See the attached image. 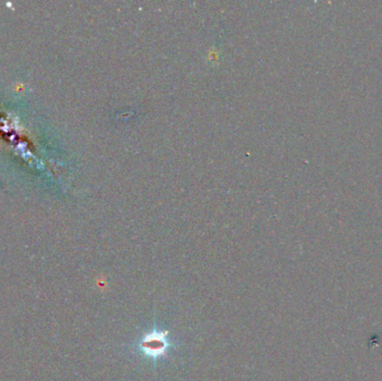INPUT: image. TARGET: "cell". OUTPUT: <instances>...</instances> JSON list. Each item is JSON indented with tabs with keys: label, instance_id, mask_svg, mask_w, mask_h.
I'll return each instance as SVG.
<instances>
[{
	"label": "cell",
	"instance_id": "6da1fadb",
	"mask_svg": "<svg viewBox=\"0 0 382 381\" xmlns=\"http://www.w3.org/2000/svg\"><path fill=\"white\" fill-rule=\"evenodd\" d=\"M171 341L168 332L154 329L143 334L138 341V350L152 360H159L168 354Z\"/></svg>",
	"mask_w": 382,
	"mask_h": 381
}]
</instances>
